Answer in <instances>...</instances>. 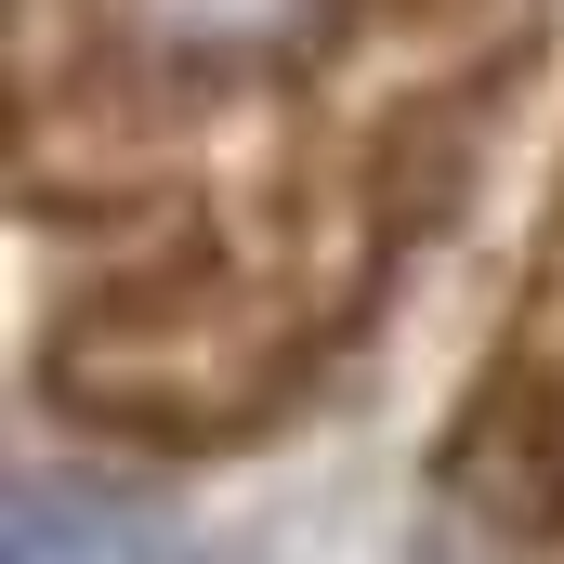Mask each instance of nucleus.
Instances as JSON below:
<instances>
[{"instance_id": "1", "label": "nucleus", "mask_w": 564, "mask_h": 564, "mask_svg": "<svg viewBox=\"0 0 564 564\" xmlns=\"http://www.w3.org/2000/svg\"><path fill=\"white\" fill-rule=\"evenodd\" d=\"M158 13H171L184 40H250V26H276L289 0H158Z\"/></svg>"}]
</instances>
